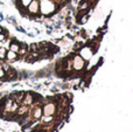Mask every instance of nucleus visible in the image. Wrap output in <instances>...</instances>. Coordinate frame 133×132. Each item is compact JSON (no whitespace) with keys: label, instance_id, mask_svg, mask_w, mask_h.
Masks as SVG:
<instances>
[{"label":"nucleus","instance_id":"obj_1","mask_svg":"<svg viewBox=\"0 0 133 132\" xmlns=\"http://www.w3.org/2000/svg\"><path fill=\"white\" fill-rule=\"evenodd\" d=\"M57 6L55 0H40V13L44 16L51 15L57 9Z\"/></svg>","mask_w":133,"mask_h":132},{"label":"nucleus","instance_id":"obj_2","mask_svg":"<svg viewBox=\"0 0 133 132\" xmlns=\"http://www.w3.org/2000/svg\"><path fill=\"white\" fill-rule=\"evenodd\" d=\"M26 8L30 15H37L40 13V1L39 0H32V2Z\"/></svg>","mask_w":133,"mask_h":132},{"label":"nucleus","instance_id":"obj_3","mask_svg":"<svg viewBox=\"0 0 133 132\" xmlns=\"http://www.w3.org/2000/svg\"><path fill=\"white\" fill-rule=\"evenodd\" d=\"M83 67H84V58H82L79 55L74 56L71 61V68L75 70H82Z\"/></svg>","mask_w":133,"mask_h":132},{"label":"nucleus","instance_id":"obj_4","mask_svg":"<svg viewBox=\"0 0 133 132\" xmlns=\"http://www.w3.org/2000/svg\"><path fill=\"white\" fill-rule=\"evenodd\" d=\"M92 53H94V51L91 50L90 47H84V48L79 51V56L82 58H87V60H89V58L92 56Z\"/></svg>","mask_w":133,"mask_h":132},{"label":"nucleus","instance_id":"obj_5","mask_svg":"<svg viewBox=\"0 0 133 132\" xmlns=\"http://www.w3.org/2000/svg\"><path fill=\"white\" fill-rule=\"evenodd\" d=\"M8 61H14L18 58V53H15V51H12V50H7L6 51V57Z\"/></svg>","mask_w":133,"mask_h":132},{"label":"nucleus","instance_id":"obj_6","mask_svg":"<svg viewBox=\"0 0 133 132\" xmlns=\"http://www.w3.org/2000/svg\"><path fill=\"white\" fill-rule=\"evenodd\" d=\"M20 1V5H21V7H23V8H26V7L28 6V5L32 2V0H19Z\"/></svg>","mask_w":133,"mask_h":132},{"label":"nucleus","instance_id":"obj_7","mask_svg":"<svg viewBox=\"0 0 133 132\" xmlns=\"http://www.w3.org/2000/svg\"><path fill=\"white\" fill-rule=\"evenodd\" d=\"M39 1H40V0H39Z\"/></svg>","mask_w":133,"mask_h":132}]
</instances>
